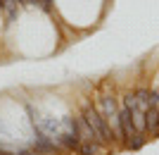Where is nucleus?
Instances as JSON below:
<instances>
[{
	"label": "nucleus",
	"mask_w": 159,
	"mask_h": 155,
	"mask_svg": "<svg viewBox=\"0 0 159 155\" xmlns=\"http://www.w3.org/2000/svg\"><path fill=\"white\" fill-rule=\"evenodd\" d=\"M83 117H86V122L90 124V129H93V134H95V141H98L100 146H105V143H109L114 138L112 129H109V124H107V119L100 115V110L93 108L90 103H86V108H83Z\"/></svg>",
	"instance_id": "1"
},
{
	"label": "nucleus",
	"mask_w": 159,
	"mask_h": 155,
	"mask_svg": "<svg viewBox=\"0 0 159 155\" xmlns=\"http://www.w3.org/2000/svg\"><path fill=\"white\" fill-rule=\"evenodd\" d=\"M119 122H121V131H124V141L126 138H131V136H135V134H140L138 129L133 127V119H131V110L124 105V108L119 110Z\"/></svg>",
	"instance_id": "2"
},
{
	"label": "nucleus",
	"mask_w": 159,
	"mask_h": 155,
	"mask_svg": "<svg viewBox=\"0 0 159 155\" xmlns=\"http://www.w3.org/2000/svg\"><path fill=\"white\" fill-rule=\"evenodd\" d=\"M100 115L105 117L107 122L112 119V117L119 115V108H116V100H114L112 95H102L100 98Z\"/></svg>",
	"instance_id": "3"
},
{
	"label": "nucleus",
	"mask_w": 159,
	"mask_h": 155,
	"mask_svg": "<svg viewBox=\"0 0 159 155\" xmlns=\"http://www.w3.org/2000/svg\"><path fill=\"white\" fill-rule=\"evenodd\" d=\"M74 122H76V131H79L81 141H95V134H93V129H90V124L86 122V117H83V115L74 117ZM95 143H98V141H95Z\"/></svg>",
	"instance_id": "4"
},
{
	"label": "nucleus",
	"mask_w": 159,
	"mask_h": 155,
	"mask_svg": "<svg viewBox=\"0 0 159 155\" xmlns=\"http://www.w3.org/2000/svg\"><path fill=\"white\" fill-rule=\"evenodd\" d=\"M145 119H147V131H150V136H159V108H150L145 112Z\"/></svg>",
	"instance_id": "5"
},
{
	"label": "nucleus",
	"mask_w": 159,
	"mask_h": 155,
	"mask_svg": "<svg viewBox=\"0 0 159 155\" xmlns=\"http://www.w3.org/2000/svg\"><path fill=\"white\" fill-rule=\"evenodd\" d=\"M100 150H102V146L95 141H81V146H79L81 155H100Z\"/></svg>",
	"instance_id": "6"
},
{
	"label": "nucleus",
	"mask_w": 159,
	"mask_h": 155,
	"mask_svg": "<svg viewBox=\"0 0 159 155\" xmlns=\"http://www.w3.org/2000/svg\"><path fill=\"white\" fill-rule=\"evenodd\" d=\"M0 5H2V12H5L7 24L14 22V17H17V2H14V0H0Z\"/></svg>",
	"instance_id": "7"
},
{
	"label": "nucleus",
	"mask_w": 159,
	"mask_h": 155,
	"mask_svg": "<svg viewBox=\"0 0 159 155\" xmlns=\"http://www.w3.org/2000/svg\"><path fill=\"white\" fill-rule=\"evenodd\" d=\"M135 95V105H138V110H143V112H147L150 110V91H138Z\"/></svg>",
	"instance_id": "8"
},
{
	"label": "nucleus",
	"mask_w": 159,
	"mask_h": 155,
	"mask_svg": "<svg viewBox=\"0 0 159 155\" xmlns=\"http://www.w3.org/2000/svg\"><path fill=\"white\" fill-rule=\"evenodd\" d=\"M17 5H29V0H14Z\"/></svg>",
	"instance_id": "9"
},
{
	"label": "nucleus",
	"mask_w": 159,
	"mask_h": 155,
	"mask_svg": "<svg viewBox=\"0 0 159 155\" xmlns=\"http://www.w3.org/2000/svg\"><path fill=\"white\" fill-rule=\"evenodd\" d=\"M0 155H17V153H7V150H2V148H0Z\"/></svg>",
	"instance_id": "10"
},
{
	"label": "nucleus",
	"mask_w": 159,
	"mask_h": 155,
	"mask_svg": "<svg viewBox=\"0 0 159 155\" xmlns=\"http://www.w3.org/2000/svg\"><path fill=\"white\" fill-rule=\"evenodd\" d=\"M0 10H2V5H0Z\"/></svg>",
	"instance_id": "11"
}]
</instances>
